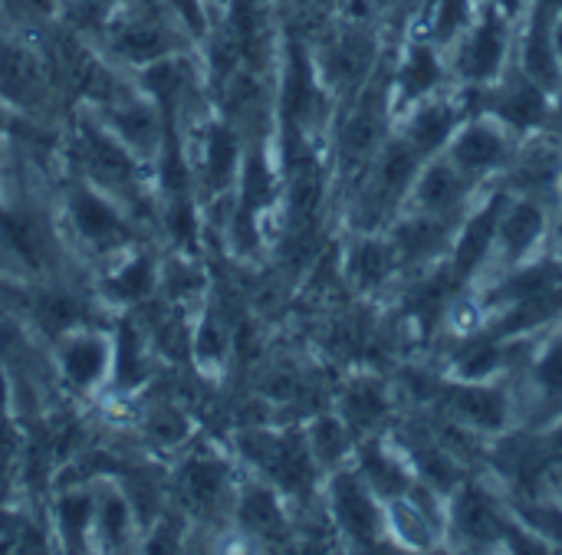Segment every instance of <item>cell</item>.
Masks as SVG:
<instances>
[{
  "instance_id": "1",
  "label": "cell",
  "mask_w": 562,
  "mask_h": 555,
  "mask_svg": "<svg viewBox=\"0 0 562 555\" xmlns=\"http://www.w3.org/2000/svg\"><path fill=\"white\" fill-rule=\"evenodd\" d=\"M428 411L461 424L464 431L494 441L514 428H520L517 415V392L510 378H487V382H464L451 375H438Z\"/></svg>"
},
{
  "instance_id": "2",
  "label": "cell",
  "mask_w": 562,
  "mask_h": 555,
  "mask_svg": "<svg viewBox=\"0 0 562 555\" xmlns=\"http://www.w3.org/2000/svg\"><path fill=\"white\" fill-rule=\"evenodd\" d=\"M517 392L520 428L547 431L562 418V319L537 332L530 352L517 375H510Z\"/></svg>"
},
{
  "instance_id": "3",
  "label": "cell",
  "mask_w": 562,
  "mask_h": 555,
  "mask_svg": "<svg viewBox=\"0 0 562 555\" xmlns=\"http://www.w3.org/2000/svg\"><path fill=\"white\" fill-rule=\"evenodd\" d=\"M514 43H517V20L504 16L497 7L481 0L474 23L448 49L451 82L454 86H491V82H497L514 59Z\"/></svg>"
},
{
  "instance_id": "4",
  "label": "cell",
  "mask_w": 562,
  "mask_h": 555,
  "mask_svg": "<svg viewBox=\"0 0 562 555\" xmlns=\"http://www.w3.org/2000/svg\"><path fill=\"white\" fill-rule=\"evenodd\" d=\"M510 526H514L510 503L474 474H468L448 497V526H445L448 550H468V553L504 550Z\"/></svg>"
},
{
  "instance_id": "5",
  "label": "cell",
  "mask_w": 562,
  "mask_h": 555,
  "mask_svg": "<svg viewBox=\"0 0 562 555\" xmlns=\"http://www.w3.org/2000/svg\"><path fill=\"white\" fill-rule=\"evenodd\" d=\"M517 145H520V135L510 132L504 122L491 115H471L461 122V128L454 132V138L448 141L441 155L477 188H491L510 168Z\"/></svg>"
},
{
  "instance_id": "6",
  "label": "cell",
  "mask_w": 562,
  "mask_h": 555,
  "mask_svg": "<svg viewBox=\"0 0 562 555\" xmlns=\"http://www.w3.org/2000/svg\"><path fill=\"white\" fill-rule=\"evenodd\" d=\"M550 214H553L550 204H543L537 197L510 194L504 211H501V220H497L491 263L474 286H484V283L497 280L501 273H507V270L533 260L537 253H543L547 240H550Z\"/></svg>"
},
{
  "instance_id": "7",
  "label": "cell",
  "mask_w": 562,
  "mask_h": 555,
  "mask_svg": "<svg viewBox=\"0 0 562 555\" xmlns=\"http://www.w3.org/2000/svg\"><path fill=\"white\" fill-rule=\"evenodd\" d=\"M507 197H510V191H504L501 184L484 188L481 197L474 201V207L458 224V234H454V243L448 253V267L461 286H474L484 276L491 253H494L497 220H501Z\"/></svg>"
},
{
  "instance_id": "8",
  "label": "cell",
  "mask_w": 562,
  "mask_h": 555,
  "mask_svg": "<svg viewBox=\"0 0 562 555\" xmlns=\"http://www.w3.org/2000/svg\"><path fill=\"white\" fill-rule=\"evenodd\" d=\"M497 184L520 197H537L550 207L562 201V141L557 135L533 132L524 135L510 168L497 178Z\"/></svg>"
},
{
  "instance_id": "9",
  "label": "cell",
  "mask_w": 562,
  "mask_h": 555,
  "mask_svg": "<svg viewBox=\"0 0 562 555\" xmlns=\"http://www.w3.org/2000/svg\"><path fill=\"white\" fill-rule=\"evenodd\" d=\"M389 240L398 253L402 263V276H418L428 273L431 267L445 263L458 234V224L441 220L435 214L405 207L392 224H389Z\"/></svg>"
},
{
  "instance_id": "10",
  "label": "cell",
  "mask_w": 562,
  "mask_h": 555,
  "mask_svg": "<svg viewBox=\"0 0 562 555\" xmlns=\"http://www.w3.org/2000/svg\"><path fill=\"white\" fill-rule=\"evenodd\" d=\"M329 507L339 533L359 546L375 550L385 543V503L372 494L359 471H339L329 484Z\"/></svg>"
},
{
  "instance_id": "11",
  "label": "cell",
  "mask_w": 562,
  "mask_h": 555,
  "mask_svg": "<svg viewBox=\"0 0 562 555\" xmlns=\"http://www.w3.org/2000/svg\"><path fill=\"white\" fill-rule=\"evenodd\" d=\"M484 188H477L471 178H464L445 155L425 158L418 168V178L412 184L408 194V207L435 214L441 220L461 224L464 214L474 207V201L481 197Z\"/></svg>"
},
{
  "instance_id": "12",
  "label": "cell",
  "mask_w": 562,
  "mask_h": 555,
  "mask_svg": "<svg viewBox=\"0 0 562 555\" xmlns=\"http://www.w3.org/2000/svg\"><path fill=\"white\" fill-rule=\"evenodd\" d=\"M468 118L461 95L454 89V82L415 105H408L405 112H398V135L422 155V158H435L448 148V141L454 138V132L461 128V122Z\"/></svg>"
},
{
  "instance_id": "13",
  "label": "cell",
  "mask_w": 562,
  "mask_h": 555,
  "mask_svg": "<svg viewBox=\"0 0 562 555\" xmlns=\"http://www.w3.org/2000/svg\"><path fill=\"white\" fill-rule=\"evenodd\" d=\"M451 86V69H448V53L435 46L425 36H412L402 59L392 69V102L395 115L405 112L408 105L441 92Z\"/></svg>"
},
{
  "instance_id": "14",
  "label": "cell",
  "mask_w": 562,
  "mask_h": 555,
  "mask_svg": "<svg viewBox=\"0 0 562 555\" xmlns=\"http://www.w3.org/2000/svg\"><path fill=\"white\" fill-rule=\"evenodd\" d=\"M244 451L283 490L290 494L310 490L313 474H316V457L310 451V441L296 434H254V438H244Z\"/></svg>"
},
{
  "instance_id": "15",
  "label": "cell",
  "mask_w": 562,
  "mask_h": 555,
  "mask_svg": "<svg viewBox=\"0 0 562 555\" xmlns=\"http://www.w3.org/2000/svg\"><path fill=\"white\" fill-rule=\"evenodd\" d=\"M379 63V43L369 30L349 26L336 33L323 49V76L333 89L346 95H359Z\"/></svg>"
},
{
  "instance_id": "16",
  "label": "cell",
  "mask_w": 562,
  "mask_h": 555,
  "mask_svg": "<svg viewBox=\"0 0 562 555\" xmlns=\"http://www.w3.org/2000/svg\"><path fill=\"white\" fill-rule=\"evenodd\" d=\"M514 63L550 95L562 89V63L553 43V16L527 7L524 26H517V43H514Z\"/></svg>"
},
{
  "instance_id": "17",
  "label": "cell",
  "mask_w": 562,
  "mask_h": 555,
  "mask_svg": "<svg viewBox=\"0 0 562 555\" xmlns=\"http://www.w3.org/2000/svg\"><path fill=\"white\" fill-rule=\"evenodd\" d=\"M385 536L408 553L445 550V520H438L405 494L385 503Z\"/></svg>"
},
{
  "instance_id": "18",
  "label": "cell",
  "mask_w": 562,
  "mask_h": 555,
  "mask_svg": "<svg viewBox=\"0 0 562 555\" xmlns=\"http://www.w3.org/2000/svg\"><path fill=\"white\" fill-rule=\"evenodd\" d=\"M359 474L372 487V494L389 503L395 497H405L415 484V471L405 461L402 448H392L385 441H369L359 451Z\"/></svg>"
},
{
  "instance_id": "19",
  "label": "cell",
  "mask_w": 562,
  "mask_h": 555,
  "mask_svg": "<svg viewBox=\"0 0 562 555\" xmlns=\"http://www.w3.org/2000/svg\"><path fill=\"white\" fill-rule=\"evenodd\" d=\"M349 276L362 293H379V290L392 286V280L402 276L398 253L385 230L359 234L356 247L349 250Z\"/></svg>"
},
{
  "instance_id": "20",
  "label": "cell",
  "mask_w": 562,
  "mask_h": 555,
  "mask_svg": "<svg viewBox=\"0 0 562 555\" xmlns=\"http://www.w3.org/2000/svg\"><path fill=\"white\" fill-rule=\"evenodd\" d=\"M392 415V395L379 378H356L346 395H342V421L352 431V438L359 434H372L379 431Z\"/></svg>"
},
{
  "instance_id": "21",
  "label": "cell",
  "mask_w": 562,
  "mask_h": 555,
  "mask_svg": "<svg viewBox=\"0 0 562 555\" xmlns=\"http://www.w3.org/2000/svg\"><path fill=\"white\" fill-rule=\"evenodd\" d=\"M481 0H435L428 23H425V39L441 46L445 53L464 36V30L474 23Z\"/></svg>"
},
{
  "instance_id": "22",
  "label": "cell",
  "mask_w": 562,
  "mask_h": 555,
  "mask_svg": "<svg viewBox=\"0 0 562 555\" xmlns=\"http://www.w3.org/2000/svg\"><path fill=\"white\" fill-rule=\"evenodd\" d=\"M72 220L79 227V234L92 243H105V240H115L122 237V220L119 214L102 201L95 197L92 191H79L72 197Z\"/></svg>"
},
{
  "instance_id": "23",
  "label": "cell",
  "mask_w": 562,
  "mask_h": 555,
  "mask_svg": "<svg viewBox=\"0 0 562 555\" xmlns=\"http://www.w3.org/2000/svg\"><path fill=\"white\" fill-rule=\"evenodd\" d=\"M40 86V66L36 59L10 43H0V92L20 99L30 95Z\"/></svg>"
},
{
  "instance_id": "24",
  "label": "cell",
  "mask_w": 562,
  "mask_h": 555,
  "mask_svg": "<svg viewBox=\"0 0 562 555\" xmlns=\"http://www.w3.org/2000/svg\"><path fill=\"white\" fill-rule=\"evenodd\" d=\"M115 53L135 63L161 59L168 53V36L155 23H128L115 33Z\"/></svg>"
},
{
  "instance_id": "25",
  "label": "cell",
  "mask_w": 562,
  "mask_h": 555,
  "mask_svg": "<svg viewBox=\"0 0 562 555\" xmlns=\"http://www.w3.org/2000/svg\"><path fill=\"white\" fill-rule=\"evenodd\" d=\"M349 444H352V431L346 428L342 418H319L310 431V451L323 467H336L349 454Z\"/></svg>"
},
{
  "instance_id": "26",
  "label": "cell",
  "mask_w": 562,
  "mask_h": 555,
  "mask_svg": "<svg viewBox=\"0 0 562 555\" xmlns=\"http://www.w3.org/2000/svg\"><path fill=\"white\" fill-rule=\"evenodd\" d=\"M63 365L76 385H92L105 369V346L99 339H79L63 352Z\"/></svg>"
},
{
  "instance_id": "27",
  "label": "cell",
  "mask_w": 562,
  "mask_h": 555,
  "mask_svg": "<svg viewBox=\"0 0 562 555\" xmlns=\"http://www.w3.org/2000/svg\"><path fill=\"white\" fill-rule=\"evenodd\" d=\"M240 517H244V526H247V530L270 533V536H277L280 526H283V513H280V507H277L273 494H267V490H260V487L247 490L244 507H240Z\"/></svg>"
},
{
  "instance_id": "28",
  "label": "cell",
  "mask_w": 562,
  "mask_h": 555,
  "mask_svg": "<svg viewBox=\"0 0 562 555\" xmlns=\"http://www.w3.org/2000/svg\"><path fill=\"white\" fill-rule=\"evenodd\" d=\"M221 484H224V474H221V467H214V464L194 461V464H188V471H184V490H188L191 503H198V507L214 503L217 494H221Z\"/></svg>"
},
{
  "instance_id": "29",
  "label": "cell",
  "mask_w": 562,
  "mask_h": 555,
  "mask_svg": "<svg viewBox=\"0 0 562 555\" xmlns=\"http://www.w3.org/2000/svg\"><path fill=\"white\" fill-rule=\"evenodd\" d=\"M234 158H237V148H234V138L227 135V128H211V135H207V174L217 184L234 174Z\"/></svg>"
},
{
  "instance_id": "30",
  "label": "cell",
  "mask_w": 562,
  "mask_h": 555,
  "mask_svg": "<svg viewBox=\"0 0 562 555\" xmlns=\"http://www.w3.org/2000/svg\"><path fill=\"white\" fill-rule=\"evenodd\" d=\"M89 161L95 165V171L109 181H119L128 174V158L105 138L99 135H89Z\"/></svg>"
},
{
  "instance_id": "31",
  "label": "cell",
  "mask_w": 562,
  "mask_h": 555,
  "mask_svg": "<svg viewBox=\"0 0 562 555\" xmlns=\"http://www.w3.org/2000/svg\"><path fill=\"white\" fill-rule=\"evenodd\" d=\"M267 197H270V174L260 165V158H250L244 171V211L254 214L257 207L267 204Z\"/></svg>"
},
{
  "instance_id": "32",
  "label": "cell",
  "mask_w": 562,
  "mask_h": 555,
  "mask_svg": "<svg viewBox=\"0 0 562 555\" xmlns=\"http://www.w3.org/2000/svg\"><path fill=\"white\" fill-rule=\"evenodd\" d=\"M148 286H151V263H148V260H135V263H128V267L112 280V290H115L119 296H125V299L142 296Z\"/></svg>"
},
{
  "instance_id": "33",
  "label": "cell",
  "mask_w": 562,
  "mask_h": 555,
  "mask_svg": "<svg viewBox=\"0 0 562 555\" xmlns=\"http://www.w3.org/2000/svg\"><path fill=\"white\" fill-rule=\"evenodd\" d=\"M59 520H63L66 536H69V540H76V536L86 530V520H89V500H86V497H69V500H63Z\"/></svg>"
},
{
  "instance_id": "34",
  "label": "cell",
  "mask_w": 562,
  "mask_h": 555,
  "mask_svg": "<svg viewBox=\"0 0 562 555\" xmlns=\"http://www.w3.org/2000/svg\"><path fill=\"white\" fill-rule=\"evenodd\" d=\"M125 526H128V510H125V503L115 500V497H109V500H105V510H102V533H105L112 543H122Z\"/></svg>"
},
{
  "instance_id": "35",
  "label": "cell",
  "mask_w": 562,
  "mask_h": 555,
  "mask_svg": "<svg viewBox=\"0 0 562 555\" xmlns=\"http://www.w3.org/2000/svg\"><path fill=\"white\" fill-rule=\"evenodd\" d=\"M122 355H119V378H122V385H128V382H135L138 378V346H135V336H128V332H122Z\"/></svg>"
},
{
  "instance_id": "36",
  "label": "cell",
  "mask_w": 562,
  "mask_h": 555,
  "mask_svg": "<svg viewBox=\"0 0 562 555\" xmlns=\"http://www.w3.org/2000/svg\"><path fill=\"white\" fill-rule=\"evenodd\" d=\"M198 349H201V359H217L221 355V329H217V322H211V319L204 322Z\"/></svg>"
},
{
  "instance_id": "37",
  "label": "cell",
  "mask_w": 562,
  "mask_h": 555,
  "mask_svg": "<svg viewBox=\"0 0 562 555\" xmlns=\"http://www.w3.org/2000/svg\"><path fill=\"white\" fill-rule=\"evenodd\" d=\"M547 250L562 260V201L553 207V214H550V240H547Z\"/></svg>"
},
{
  "instance_id": "38",
  "label": "cell",
  "mask_w": 562,
  "mask_h": 555,
  "mask_svg": "<svg viewBox=\"0 0 562 555\" xmlns=\"http://www.w3.org/2000/svg\"><path fill=\"white\" fill-rule=\"evenodd\" d=\"M484 3H491V7H497L504 16H510V20H524V13H527V7H530V0H484Z\"/></svg>"
},
{
  "instance_id": "39",
  "label": "cell",
  "mask_w": 562,
  "mask_h": 555,
  "mask_svg": "<svg viewBox=\"0 0 562 555\" xmlns=\"http://www.w3.org/2000/svg\"><path fill=\"white\" fill-rule=\"evenodd\" d=\"M547 132L557 135L562 141V89L553 95V105H550V118H547Z\"/></svg>"
},
{
  "instance_id": "40",
  "label": "cell",
  "mask_w": 562,
  "mask_h": 555,
  "mask_svg": "<svg viewBox=\"0 0 562 555\" xmlns=\"http://www.w3.org/2000/svg\"><path fill=\"white\" fill-rule=\"evenodd\" d=\"M530 7H537V10H543V13H550V16L562 13V0H530Z\"/></svg>"
},
{
  "instance_id": "41",
  "label": "cell",
  "mask_w": 562,
  "mask_h": 555,
  "mask_svg": "<svg viewBox=\"0 0 562 555\" xmlns=\"http://www.w3.org/2000/svg\"><path fill=\"white\" fill-rule=\"evenodd\" d=\"M553 43H557V53H560V63H562V13L553 16Z\"/></svg>"
},
{
  "instance_id": "42",
  "label": "cell",
  "mask_w": 562,
  "mask_h": 555,
  "mask_svg": "<svg viewBox=\"0 0 562 555\" xmlns=\"http://www.w3.org/2000/svg\"><path fill=\"white\" fill-rule=\"evenodd\" d=\"M310 3H313V7H323V10H329V7H333L336 0H310Z\"/></svg>"
},
{
  "instance_id": "43",
  "label": "cell",
  "mask_w": 562,
  "mask_h": 555,
  "mask_svg": "<svg viewBox=\"0 0 562 555\" xmlns=\"http://www.w3.org/2000/svg\"><path fill=\"white\" fill-rule=\"evenodd\" d=\"M553 494H557V500H560V503H562V477H560V480H557V490H553Z\"/></svg>"
}]
</instances>
